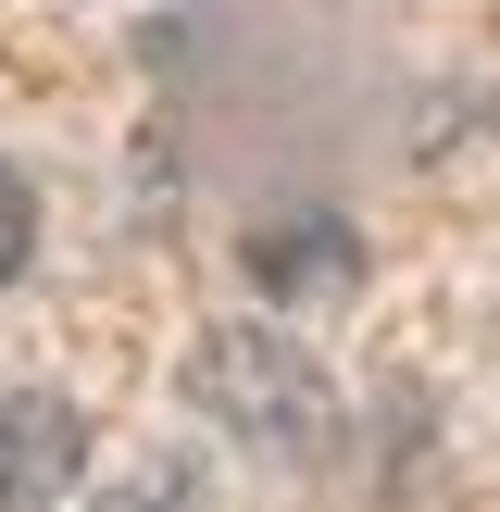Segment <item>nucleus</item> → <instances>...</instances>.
Listing matches in <instances>:
<instances>
[{"instance_id":"nucleus-1","label":"nucleus","mask_w":500,"mask_h":512,"mask_svg":"<svg viewBox=\"0 0 500 512\" xmlns=\"http://www.w3.org/2000/svg\"><path fill=\"white\" fill-rule=\"evenodd\" d=\"M188 413H213V438L263 450V463H313V450L338 438V388L300 363V338H275V325H250V313L188 350Z\"/></svg>"},{"instance_id":"nucleus-2","label":"nucleus","mask_w":500,"mask_h":512,"mask_svg":"<svg viewBox=\"0 0 500 512\" xmlns=\"http://www.w3.org/2000/svg\"><path fill=\"white\" fill-rule=\"evenodd\" d=\"M88 475V413L63 388H0V512H63Z\"/></svg>"},{"instance_id":"nucleus-3","label":"nucleus","mask_w":500,"mask_h":512,"mask_svg":"<svg viewBox=\"0 0 500 512\" xmlns=\"http://www.w3.org/2000/svg\"><path fill=\"white\" fill-rule=\"evenodd\" d=\"M250 288H263L275 313H338V300L363 288V238H350V213H275L263 238H250Z\"/></svg>"},{"instance_id":"nucleus-4","label":"nucleus","mask_w":500,"mask_h":512,"mask_svg":"<svg viewBox=\"0 0 500 512\" xmlns=\"http://www.w3.org/2000/svg\"><path fill=\"white\" fill-rule=\"evenodd\" d=\"M88 512H213V475H200L188 450H150V463H125Z\"/></svg>"},{"instance_id":"nucleus-5","label":"nucleus","mask_w":500,"mask_h":512,"mask_svg":"<svg viewBox=\"0 0 500 512\" xmlns=\"http://www.w3.org/2000/svg\"><path fill=\"white\" fill-rule=\"evenodd\" d=\"M25 263H38V188H25V175L0 163V288H13Z\"/></svg>"}]
</instances>
